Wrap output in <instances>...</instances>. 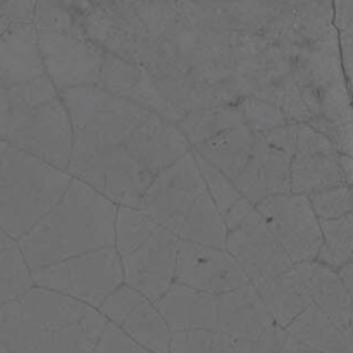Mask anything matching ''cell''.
<instances>
[{
  "label": "cell",
  "instance_id": "6da1fadb",
  "mask_svg": "<svg viewBox=\"0 0 353 353\" xmlns=\"http://www.w3.org/2000/svg\"><path fill=\"white\" fill-rule=\"evenodd\" d=\"M116 203L72 178L57 205L23 238L31 269L116 247Z\"/></svg>",
  "mask_w": 353,
  "mask_h": 353
},
{
  "label": "cell",
  "instance_id": "7a4b0ae2",
  "mask_svg": "<svg viewBox=\"0 0 353 353\" xmlns=\"http://www.w3.org/2000/svg\"><path fill=\"white\" fill-rule=\"evenodd\" d=\"M138 210L179 240L226 248L228 228L207 190L193 148L152 181Z\"/></svg>",
  "mask_w": 353,
  "mask_h": 353
},
{
  "label": "cell",
  "instance_id": "3957f363",
  "mask_svg": "<svg viewBox=\"0 0 353 353\" xmlns=\"http://www.w3.org/2000/svg\"><path fill=\"white\" fill-rule=\"evenodd\" d=\"M85 37L105 54L143 65L176 23V2H74Z\"/></svg>",
  "mask_w": 353,
  "mask_h": 353
},
{
  "label": "cell",
  "instance_id": "277c9868",
  "mask_svg": "<svg viewBox=\"0 0 353 353\" xmlns=\"http://www.w3.org/2000/svg\"><path fill=\"white\" fill-rule=\"evenodd\" d=\"M33 274L38 288L64 293L92 309H100L124 285L123 257L116 247L68 259L33 271Z\"/></svg>",
  "mask_w": 353,
  "mask_h": 353
},
{
  "label": "cell",
  "instance_id": "5b68a950",
  "mask_svg": "<svg viewBox=\"0 0 353 353\" xmlns=\"http://www.w3.org/2000/svg\"><path fill=\"white\" fill-rule=\"evenodd\" d=\"M68 172L95 188L117 207L140 209L154 176L131 155L126 147L102 154L72 157Z\"/></svg>",
  "mask_w": 353,
  "mask_h": 353
},
{
  "label": "cell",
  "instance_id": "8992f818",
  "mask_svg": "<svg viewBox=\"0 0 353 353\" xmlns=\"http://www.w3.org/2000/svg\"><path fill=\"white\" fill-rule=\"evenodd\" d=\"M259 210L269 230L295 265L316 262L324 238L321 221L309 196L286 193L259 203Z\"/></svg>",
  "mask_w": 353,
  "mask_h": 353
},
{
  "label": "cell",
  "instance_id": "52a82bcc",
  "mask_svg": "<svg viewBox=\"0 0 353 353\" xmlns=\"http://www.w3.org/2000/svg\"><path fill=\"white\" fill-rule=\"evenodd\" d=\"M233 52L234 79L243 95L278 105L292 76V62L285 48L257 34L236 33Z\"/></svg>",
  "mask_w": 353,
  "mask_h": 353
},
{
  "label": "cell",
  "instance_id": "ba28073f",
  "mask_svg": "<svg viewBox=\"0 0 353 353\" xmlns=\"http://www.w3.org/2000/svg\"><path fill=\"white\" fill-rule=\"evenodd\" d=\"M17 103L24 112L21 117V134L17 138L21 147L40 161L68 171L74 130L61 97L48 102Z\"/></svg>",
  "mask_w": 353,
  "mask_h": 353
},
{
  "label": "cell",
  "instance_id": "9c48e42d",
  "mask_svg": "<svg viewBox=\"0 0 353 353\" xmlns=\"http://www.w3.org/2000/svg\"><path fill=\"white\" fill-rule=\"evenodd\" d=\"M45 74L57 92L99 85L105 52L83 37L64 33H38Z\"/></svg>",
  "mask_w": 353,
  "mask_h": 353
},
{
  "label": "cell",
  "instance_id": "30bf717a",
  "mask_svg": "<svg viewBox=\"0 0 353 353\" xmlns=\"http://www.w3.org/2000/svg\"><path fill=\"white\" fill-rule=\"evenodd\" d=\"M179 245L176 234L159 226L140 248L123 257L124 285L157 303L176 283Z\"/></svg>",
  "mask_w": 353,
  "mask_h": 353
},
{
  "label": "cell",
  "instance_id": "8fae6325",
  "mask_svg": "<svg viewBox=\"0 0 353 353\" xmlns=\"http://www.w3.org/2000/svg\"><path fill=\"white\" fill-rule=\"evenodd\" d=\"M226 252L236 261L252 285L295 268L257 209L240 228L228 233Z\"/></svg>",
  "mask_w": 353,
  "mask_h": 353
},
{
  "label": "cell",
  "instance_id": "7c38bea8",
  "mask_svg": "<svg viewBox=\"0 0 353 353\" xmlns=\"http://www.w3.org/2000/svg\"><path fill=\"white\" fill-rule=\"evenodd\" d=\"M176 283L212 296L226 295L250 285L226 248L221 250L183 240L178 252Z\"/></svg>",
  "mask_w": 353,
  "mask_h": 353
},
{
  "label": "cell",
  "instance_id": "4fadbf2b",
  "mask_svg": "<svg viewBox=\"0 0 353 353\" xmlns=\"http://www.w3.org/2000/svg\"><path fill=\"white\" fill-rule=\"evenodd\" d=\"M341 185H347L341 154L324 134L300 124L296 152L292 159V193L310 199Z\"/></svg>",
  "mask_w": 353,
  "mask_h": 353
},
{
  "label": "cell",
  "instance_id": "5bb4252c",
  "mask_svg": "<svg viewBox=\"0 0 353 353\" xmlns=\"http://www.w3.org/2000/svg\"><path fill=\"white\" fill-rule=\"evenodd\" d=\"M148 116L150 112L143 107L110 95L105 105L86 123V126L74 131L71 159L126 147L134 131Z\"/></svg>",
  "mask_w": 353,
  "mask_h": 353
},
{
  "label": "cell",
  "instance_id": "9a60e30c",
  "mask_svg": "<svg viewBox=\"0 0 353 353\" xmlns=\"http://www.w3.org/2000/svg\"><path fill=\"white\" fill-rule=\"evenodd\" d=\"M99 85L117 99L137 103L150 114H157L178 124L174 110L164 99L154 76L143 65L107 54Z\"/></svg>",
  "mask_w": 353,
  "mask_h": 353
},
{
  "label": "cell",
  "instance_id": "2e32d148",
  "mask_svg": "<svg viewBox=\"0 0 353 353\" xmlns=\"http://www.w3.org/2000/svg\"><path fill=\"white\" fill-rule=\"evenodd\" d=\"M126 148L154 178L192 152V145L178 124L157 114H150L145 119Z\"/></svg>",
  "mask_w": 353,
  "mask_h": 353
},
{
  "label": "cell",
  "instance_id": "e0dca14e",
  "mask_svg": "<svg viewBox=\"0 0 353 353\" xmlns=\"http://www.w3.org/2000/svg\"><path fill=\"white\" fill-rule=\"evenodd\" d=\"M234 185L254 207L271 196L292 193V157L259 140Z\"/></svg>",
  "mask_w": 353,
  "mask_h": 353
},
{
  "label": "cell",
  "instance_id": "ac0fdd59",
  "mask_svg": "<svg viewBox=\"0 0 353 353\" xmlns=\"http://www.w3.org/2000/svg\"><path fill=\"white\" fill-rule=\"evenodd\" d=\"M217 324L221 333L238 340L257 341L274 324L255 286L217 296Z\"/></svg>",
  "mask_w": 353,
  "mask_h": 353
},
{
  "label": "cell",
  "instance_id": "d6986e66",
  "mask_svg": "<svg viewBox=\"0 0 353 353\" xmlns=\"http://www.w3.org/2000/svg\"><path fill=\"white\" fill-rule=\"evenodd\" d=\"M172 333L209 330L219 331L217 296L174 283L169 292L155 303Z\"/></svg>",
  "mask_w": 353,
  "mask_h": 353
},
{
  "label": "cell",
  "instance_id": "ffe728a7",
  "mask_svg": "<svg viewBox=\"0 0 353 353\" xmlns=\"http://www.w3.org/2000/svg\"><path fill=\"white\" fill-rule=\"evenodd\" d=\"M295 269L305 283L314 305L319 307L348 336L353 317V302L345 290L340 274L317 261L299 264Z\"/></svg>",
  "mask_w": 353,
  "mask_h": 353
},
{
  "label": "cell",
  "instance_id": "44dd1931",
  "mask_svg": "<svg viewBox=\"0 0 353 353\" xmlns=\"http://www.w3.org/2000/svg\"><path fill=\"white\" fill-rule=\"evenodd\" d=\"M254 286L268 307L274 324L285 330L303 310L312 305L309 290L295 268L274 278L255 283Z\"/></svg>",
  "mask_w": 353,
  "mask_h": 353
},
{
  "label": "cell",
  "instance_id": "7402d4cb",
  "mask_svg": "<svg viewBox=\"0 0 353 353\" xmlns=\"http://www.w3.org/2000/svg\"><path fill=\"white\" fill-rule=\"evenodd\" d=\"M257 141V134L247 124H241L196 145L193 152L234 183L243 172Z\"/></svg>",
  "mask_w": 353,
  "mask_h": 353
},
{
  "label": "cell",
  "instance_id": "603a6c76",
  "mask_svg": "<svg viewBox=\"0 0 353 353\" xmlns=\"http://www.w3.org/2000/svg\"><path fill=\"white\" fill-rule=\"evenodd\" d=\"M90 307L64 293L33 288L24 296V314L41 331H59L81 323Z\"/></svg>",
  "mask_w": 353,
  "mask_h": 353
},
{
  "label": "cell",
  "instance_id": "cb8c5ba5",
  "mask_svg": "<svg viewBox=\"0 0 353 353\" xmlns=\"http://www.w3.org/2000/svg\"><path fill=\"white\" fill-rule=\"evenodd\" d=\"M288 334L305 347L321 353H353L347 333L340 330L317 305L303 310L288 327Z\"/></svg>",
  "mask_w": 353,
  "mask_h": 353
},
{
  "label": "cell",
  "instance_id": "d4e9b609",
  "mask_svg": "<svg viewBox=\"0 0 353 353\" xmlns=\"http://www.w3.org/2000/svg\"><path fill=\"white\" fill-rule=\"evenodd\" d=\"M109 321L99 309L90 307L81 323L59 331H43L40 353H93Z\"/></svg>",
  "mask_w": 353,
  "mask_h": 353
},
{
  "label": "cell",
  "instance_id": "484cf974",
  "mask_svg": "<svg viewBox=\"0 0 353 353\" xmlns=\"http://www.w3.org/2000/svg\"><path fill=\"white\" fill-rule=\"evenodd\" d=\"M195 157L203 179H205L207 190H209L210 196H212L214 203H216L217 210H219L221 217L226 224L228 233H231V231H234L245 223V219L254 212L255 207L238 192L236 185L230 178H226L219 169L203 161L200 155L195 154Z\"/></svg>",
  "mask_w": 353,
  "mask_h": 353
},
{
  "label": "cell",
  "instance_id": "4316f807",
  "mask_svg": "<svg viewBox=\"0 0 353 353\" xmlns=\"http://www.w3.org/2000/svg\"><path fill=\"white\" fill-rule=\"evenodd\" d=\"M121 330L152 353H169L172 331L155 303L143 299L121 324Z\"/></svg>",
  "mask_w": 353,
  "mask_h": 353
},
{
  "label": "cell",
  "instance_id": "83f0119b",
  "mask_svg": "<svg viewBox=\"0 0 353 353\" xmlns=\"http://www.w3.org/2000/svg\"><path fill=\"white\" fill-rule=\"evenodd\" d=\"M241 124H245V121L240 105H228L190 110L181 117L178 126L193 148Z\"/></svg>",
  "mask_w": 353,
  "mask_h": 353
},
{
  "label": "cell",
  "instance_id": "f1b7e54d",
  "mask_svg": "<svg viewBox=\"0 0 353 353\" xmlns=\"http://www.w3.org/2000/svg\"><path fill=\"white\" fill-rule=\"evenodd\" d=\"M324 243L317 262L333 271H341L353 264V212L340 219L321 221Z\"/></svg>",
  "mask_w": 353,
  "mask_h": 353
},
{
  "label": "cell",
  "instance_id": "f546056e",
  "mask_svg": "<svg viewBox=\"0 0 353 353\" xmlns=\"http://www.w3.org/2000/svg\"><path fill=\"white\" fill-rule=\"evenodd\" d=\"M321 95L323 92L317 86L292 72L285 90H283L278 107H281L283 112L295 124L309 126L319 114Z\"/></svg>",
  "mask_w": 353,
  "mask_h": 353
},
{
  "label": "cell",
  "instance_id": "4dcf8cb0",
  "mask_svg": "<svg viewBox=\"0 0 353 353\" xmlns=\"http://www.w3.org/2000/svg\"><path fill=\"white\" fill-rule=\"evenodd\" d=\"M157 228V223H154L138 209L117 207L116 248L121 257H126L131 252L140 248Z\"/></svg>",
  "mask_w": 353,
  "mask_h": 353
},
{
  "label": "cell",
  "instance_id": "1f68e13d",
  "mask_svg": "<svg viewBox=\"0 0 353 353\" xmlns=\"http://www.w3.org/2000/svg\"><path fill=\"white\" fill-rule=\"evenodd\" d=\"M59 97L68 109L72 130L79 131L105 105L107 100L110 99V93L105 92L100 85H92L65 90L59 93Z\"/></svg>",
  "mask_w": 353,
  "mask_h": 353
},
{
  "label": "cell",
  "instance_id": "d6a6232c",
  "mask_svg": "<svg viewBox=\"0 0 353 353\" xmlns=\"http://www.w3.org/2000/svg\"><path fill=\"white\" fill-rule=\"evenodd\" d=\"M334 24V3L295 2V33L300 45L319 40Z\"/></svg>",
  "mask_w": 353,
  "mask_h": 353
},
{
  "label": "cell",
  "instance_id": "836d02e7",
  "mask_svg": "<svg viewBox=\"0 0 353 353\" xmlns=\"http://www.w3.org/2000/svg\"><path fill=\"white\" fill-rule=\"evenodd\" d=\"M169 353H236V345L221 331H179L172 333Z\"/></svg>",
  "mask_w": 353,
  "mask_h": 353
},
{
  "label": "cell",
  "instance_id": "e575fe53",
  "mask_svg": "<svg viewBox=\"0 0 353 353\" xmlns=\"http://www.w3.org/2000/svg\"><path fill=\"white\" fill-rule=\"evenodd\" d=\"M34 26L38 33H64L86 38L81 21L71 3H37Z\"/></svg>",
  "mask_w": 353,
  "mask_h": 353
},
{
  "label": "cell",
  "instance_id": "d590c367",
  "mask_svg": "<svg viewBox=\"0 0 353 353\" xmlns=\"http://www.w3.org/2000/svg\"><path fill=\"white\" fill-rule=\"evenodd\" d=\"M241 114H243V121L259 138L262 134L269 133V131L276 130L279 126L293 123L288 116L278 107L276 103L265 102V100L252 99L247 97L243 102L240 103Z\"/></svg>",
  "mask_w": 353,
  "mask_h": 353
},
{
  "label": "cell",
  "instance_id": "8d00e7d4",
  "mask_svg": "<svg viewBox=\"0 0 353 353\" xmlns=\"http://www.w3.org/2000/svg\"><path fill=\"white\" fill-rule=\"evenodd\" d=\"M319 221H333L353 212V186L341 185L310 196Z\"/></svg>",
  "mask_w": 353,
  "mask_h": 353
},
{
  "label": "cell",
  "instance_id": "74e56055",
  "mask_svg": "<svg viewBox=\"0 0 353 353\" xmlns=\"http://www.w3.org/2000/svg\"><path fill=\"white\" fill-rule=\"evenodd\" d=\"M143 299L145 296L140 295L137 290L130 288L128 285H123L102 303V307H100L99 310L103 314V317H105L109 323L121 326V324L124 323V319L131 314V310H133Z\"/></svg>",
  "mask_w": 353,
  "mask_h": 353
},
{
  "label": "cell",
  "instance_id": "f35d334b",
  "mask_svg": "<svg viewBox=\"0 0 353 353\" xmlns=\"http://www.w3.org/2000/svg\"><path fill=\"white\" fill-rule=\"evenodd\" d=\"M93 353H152L131 340L119 326L109 323Z\"/></svg>",
  "mask_w": 353,
  "mask_h": 353
},
{
  "label": "cell",
  "instance_id": "ab89813d",
  "mask_svg": "<svg viewBox=\"0 0 353 353\" xmlns=\"http://www.w3.org/2000/svg\"><path fill=\"white\" fill-rule=\"evenodd\" d=\"M299 126L300 124L290 123L285 126H279L276 130L269 131V133L262 134L259 140L268 143L269 147L276 148V150L283 152V154L290 155L293 159L296 152V137H299Z\"/></svg>",
  "mask_w": 353,
  "mask_h": 353
},
{
  "label": "cell",
  "instance_id": "60d3db41",
  "mask_svg": "<svg viewBox=\"0 0 353 353\" xmlns=\"http://www.w3.org/2000/svg\"><path fill=\"white\" fill-rule=\"evenodd\" d=\"M236 345V353H274L269 350L265 345H262L261 341H248V340H238L234 341Z\"/></svg>",
  "mask_w": 353,
  "mask_h": 353
},
{
  "label": "cell",
  "instance_id": "b9f144b4",
  "mask_svg": "<svg viewBox=\"0 0 353 353\" xmlns=\"http://www.w3.org/2000/svg\"><path fill=\"white\" fill-rule=\"evenodd\" d=\"M281 353H321V352L312 350V348L305 347V345H302V343H300V341H296L295 338L290 336Z\"/></svg>",
  "mask_w": 353,
  "mask_h": 353
}]
</instances>
